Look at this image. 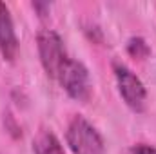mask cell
<instances>
[{"instance_id": "5", "label": "cell", "mask_w": 156, "mask_h": 154, "mask_svg": "<svg viewBox=\"0 0 156 154\" xmlns=\"http://www.w3.org/2000/svg\"><path fill=\"white\" fill-rule=\"evenodd\" d=\"M0 54L5 62H15L18 54V37L9 7L0 2Z\"/></svg>"}, {"instance_id": "3", "label": "cell", "mask_w": 156, "mask_h": 154, "mask_svg": "<svg viewBox=\"0 0 156 154\" xmlns=\"http://www.w3.org/2000/svg\"><path fill=\"white\" fill-rule=\"evenodd\" d=\"M37 47H38L40 64L45 75L56 80L60 69L64 67V64L69 58L62 37L53 29H40L37 35Z\"/></svg>"}, {"instance_id": "7", "label": "cell", "mask_w": 156, "mask_h": 154, "mask_svg": "<svg viewBox=\"0 0 156 154\" xmlns=\"http://www.w3.org/2000/svg\"><path fill=\"white\" fill-rule=\"evenodd\" d=\"M127 53L134 60H145L151 54V47L142 37H133L127 42Z\"/></svg>"}, {"instance_id": "2", "label": "cell", "mask_w": 156, "mask_h": 154, "mask_svg": "<svg viewBox=\"0 0 156 154\" xmlns=\"http://www.w3.org/2000/svg\"><path fill=\"white\" fill-rule=\"evenodd\" d=\"M118 93L133 113H144L147 107V89L138 75L122 62H113Z\"/></svg>"}, {"instance_id": "6", "label": "cell", "mask_w": 156, "mask_h": 154, "mask_svg": "<svg viewBox=\"0 0 156 154\" xmlns=\"http://www.w3.org/2000/svg\"><path fill=\"white\" fill-rule=\"evenodd\" d=\"M33 154H66V151L55 132L44 129L33 138Z\"/></svg>"}, {"instance_id": "9", "label": "cell", "mask_w": 156, "mask_h": 154, "mask_svg": "<svg viewBox=\"0 0 156 154\" xmlns=\"http://www.w3.org/2000/svg\"><path fill=\"white\" fill-rule=\"evenodd\" d=\"M33 9H35V11H38V15L44 18V16H47V15H49L51 5H49V4H45V2H35V4H33Z\"/></svg>"}, {"instance_id": "8", "label": "cell", "mask_w": 156, "mask_h": 154, "mask_svg": "<svg viewBox=\"0 0 156 154\" xmlns=\"http://www.w3.org/2000/svg\"><path fill=\"white\" fill-rule=\"evenodd\" d=\"M127 154H156V147L149 143H136L129 149Z\"/></svg>"}, {"instance_id": "4", "label": "cell", "mask_w": 156, "mask_h": 154, "mask_svg": "<svg viewBox=\"0 0 156 154\" xmlns=\"http://www.w3.org/2000/svg\"><path fill=\"white\" fill-rule=\"evenodd\" d=\"M56 82L62 85V89L76 102L85 103L91 98L93 93V85H91V76L87 67L75 58H67V62L64 64V67L60 69Z\"/></svg>"}, {"instance_id": "1", "label": "cell", "mask_w": 156, "mask_h": 154, "mask_svg": "<svg viewBox=\"0 0 156 154\" xmlns=\"http://www.w3.org/2000/svg\"><path fill=\"white\" fill-rule=\"evenodd\" d=\"M66 143L73 154H105V142L102 134L82 114L71 118L66 131Z\"/></svg>"}]
</instances>
